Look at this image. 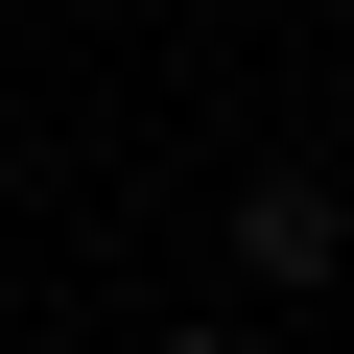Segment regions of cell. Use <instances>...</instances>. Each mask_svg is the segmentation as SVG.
I'll use <instances>...</instances> for the list:
<instances>
[{
	"label": "cell",
	"instance_id": "6da1fadb",
	"mask_svg": "<svg viewBox=\"0 0 354 354\" xmlns=\"http://www.w3.org/2000/svg\"><path fill=\"white\" fill-rule=\"evenodd\" d=\"M330 260H354V189H330V165H260V189H236V283H283V307H307Z\"/></svg>",
	"mask_w": 354,
	"mask_h": 354
},
{
	"label": "cell",
	"instance_id": "7a4b0ae2",
	"mask_svg": "<svg viewBox=\"0 0 354 354\" xmlns=\"http://www.w3.org/2000/svg\"><path fill=\"white\" fill-rule=\"evenodd\" d=\"M142 354H236V330H213V307H165V330H142Z\"/></svg>",
	"mask_w": 354,
	"mask_h": 354
}]
</instances>
